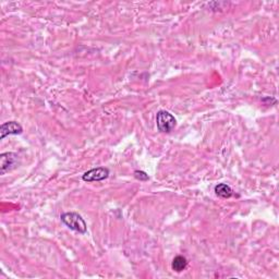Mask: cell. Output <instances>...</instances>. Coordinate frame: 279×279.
<instances>
[{
	"instance_id": "1",
	"label": "cell",
	"mask_w": 279,
	"mask_h": 279,
	"mask_svg": "<svg viewBox=\"0 0 279 279\" xmlns=\"http://www.w3.org/2000/svg\"><path fill=\"white\" fill-rule=\"evenodd\" d=\"M60 219L68 228L73 230V231H76V232H80V233H85L86 232V230H87L86 223L80 214L75 213V212L65 213V214L61 215Z\"/></svg>"
},
{
	"instance_id": "2",
	"label": "cell",
	"mask_w": 279,
	"mask_h": 279,
	"mask_svg": "<svg viewBox=\"0 0 279 279\" xmlns=\"http://www.w3.org/2000/svg\"><path fill=\"white\" fill-rule=\"evenodd\" d=\"M156 125L157 129L163 133H169L175 129L177 120L167 110H159L156 115Z\"/></svg>"
},
{
	"instance_id": "3",
	"label": "cell",
	"mask_w": 279,
	"mask_h": 279,
	"mask_svg": "<svg viewBox=\"0 0 279 279\" xmlns=\"http://www.w3.org/2000/svg\"><path fill=\"white\" fill-rule=\"evenodd\" d=\"M109 177V169L105 167L93 168L82 176L83 181L85 182H94V181H102Z\"/></svg>"
},
{
	"instance_id": "4",
	"label": "cell",
	"mask_w": 279,
	"mask_h": 279,
	"mask_svg": "<svg viewBox=\"0 0 279 279\" xmlns=\"http://www.w3.org/2000/svg\"><path fill=\"white\" fill-rule=\"evenodd\" d=\"M18 164V155L11 152L0 155V174L4 175L7 171L13 169Z\"/></svg>"
},
{
	"instance_id": "5",
	"label": "cell",
	"mask_w": 279,
	"mask_h": 279,
	"mask_svg": "<svg viewBox=\"0 0 279 279\" xmlns=\"http://www.w3.org/2000/svg\"><path fill=\"white\" fill-rule=\"evenodd\" d=\"M23 132V128L20 124L17 121H8L4 122L0 127V140H4L8 135H17L21 134Z\"/></svg>"
},
{
	"instance_id": "6",
	"label": "cell",
	"mask_w": 279,
	"mask_h": 279,
	"mask_svg": "<svg viewBox=\"0 0 279 279\" xmlns=\"http://www.w3.org/2000/svg\"><path fill=\"white\" fill-rule=\"evenodd\" d=\"M215 193L222 199H229L232 197V189L226 183H219L215 187Z\"/></svg>"
},
{
	"instance_id": "7",
	"label": "cell",
	"mask_w": 279,
	"mask_h": 279,
	"mask_svg": "<svg viewBox=\"0 0 279 279\" xmlns=\"http://www.w3.org/2000/svg\"><path fill=\"white\" fill-rule=\"evenodd\" d=\"M187 266H188L187 258H185L184 256H181V255L176 256V257L174 258L173 264H171V267H173L174 271L177 272V273L183 272L184 269L187 268Z\"/></svg>"
},
{
	"instance_id": "8",
	"label": "cell",
	"mask_w": 279,
	"mask_h": 279,
	"mask_svg": "<svg viewBox=\"0 0 279 279\" xmlns=\"http://www.w3.org/2000/svg\"><path fill=\"white\" fill-rule=\"evenodd\" d=\"M134 177L140 181H148L150 179L149 175L146 174L145 171H142V170H135L134 171Z\"/></svg>"
}]
</instances>
